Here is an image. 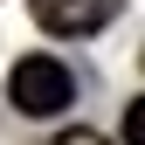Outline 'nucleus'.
I'll list each match as a JSON object with an SVG mask.
<instances>
[{"label": "nucleus", "mask_w": 145, "mask_h": 145, "mask_svg": "<svg viewBox=\"0 0 145 145\" xmlns=\"http://www.w3.org/2000/svg\"><path fill=\"white\" fill-rule=\"evenodd\" d=\"M56 145H111V138H97V131H62Z\"/></svg>", "instance_id": "nucleus-4"}, {"label": "nucleus", "mask_w": 145, "mask_h": 145, "mask_svg": "<svg viewBox=\"0 0 145 145\" xmlns=\"http://www.w3.org/2000/svg\"><path fill=\"white\" fill-rule=\"evenodd\" d=\"M124 145H145V97L124 111Z\"/></svg>", "instance_id": "nucleus-3"}, {"label": "nucleus", "mask_w": 145, "mask_h": 145, "mask_svg": "<svg viewBox=\"0 0 145 145\" xmlns=\"http://www.w3.org/2000/svg\"><path fill=\"white\" fill-rule=\"evenodd\" d=\"M28 7H35V21L48 35H69V42H76V35H97L124 0H28Z\"/></svg>", "instance_id": "nucleus-2"}, {"label": "nucleus", "mask_w": 145, "mask_h": 145, "mask_svg": "<svg viewBox=\"0 0 145 145\" xmlns=\"http://www.w3.org/2000/svg\"><path fill=\"white\" fill-rule=\"evenodd\" d=\"M7 104L21 118H56V111L76 104V76H69L56 56H21L7 69Z\"/></svg>", "instance_id": "nucleus-1"}]
</instances>
